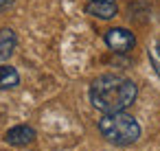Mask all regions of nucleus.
Returning a JSON list of instances; mask_svg holds the SVG:
<instances>
[{"mask_svg":"<svg viewBox=\"0 0 160 151\" xmlns=\"http://www.w3.org/2000/svg\"><path fill=\"white\" fill-rule=\"evenodd\" d=\"M16 46H18V37H16L13 29H9V27L0 29V64H5L13 55Z\"/></svg>","mask_w":160,"mask_h":151,"instance_id":"nucleus-6","label":"nucleus"},{"mask_svg":"<svg viewBox=\"0 0 160 151\" xmlns=\"http://www.w3.org/2000/svg\"><path fill=\"white\" fill-rule=\"evenodd\" d=\"M103 40H105L108 48H110L112 53H118V55H125V53H129V51L136 46L134 33L127 31V29H123V27H114V29L105 31V37H103Z\"/></svg>","mask_w":160,"mask_h":151,"instance_id":"nucleus-3","label":"nucleus"},{"mask_svg":"<svg viewBox=\"0 0 160 151\" xmlns=\"http://www.w3.org/2000/svg\"><path fill=\"white\" fill-rule=\"evenodd\" d=\"M97 2H101V0H97Z\"/></svg>","mask_w":160,"mask_h":151,"instance_id":"nucleus-10","label":"nucleus"},{"mask_svg":"<svg viewBox=\"0 0 160 151\" xmlns=\"http://www.w3.org/2000/svg\"><path fill=\"white\" fill-rule=\"evenodd\" d=\"M156 53H158V57H160V42L156 44Z\"/></svg>","mask_w":160,"mask_h":151,"instance_id":"nucleus-9","label":"nucleus"},{"mask_svg":"<svg viewBox=\"0 0 160 151\" xmlns=\"http://www.w3.org/2000/svg\"><path fill=\"white\" fill-rule=\"evenodd\" d=\"M9 7H13V0H0V13L7 11Z\"/></svg>","mask_w":160,"mask_h":151,"instance_id":"nucleus-8","label":"nucleus"},{"mask_svg":"<svg viewBox=\"0 0 160 151\" xmlns=\"http://www.w3.org/2000/svg\"><path fill=\"white\" fill-rule=\"evenodd\" d=\"M35 138H38V134H35V129L29 127V125H16V127H11V129L5 134V140H7L11 147H27V144H31Z\"/></svg>","mask_w":160,"mask_h":151,"instance_id":"nucleus-4","label":"nucleus"},{"mask_svg":"<svg viewBox=\"0 0 160 151\" xmlns=\"http://www.w3.org/2000/svg\"><path fill=\"white\" fill-rule=\"evenodd\" d=\"M88 96H90L92 107L103 114L123 112L136 101L138 85L132 79L121 77V75H101L90 83Z\"/></svg>","mask_w":160,"mask_h":151,"instance_id":"nucleus-1","label":"nucleus"},{"mask_svg":"<svg viewBox=\"0 0 160 151\" xmlns=\"http://www.w3.org/2000/svg\"><path fill=\"white\" fill-rule=\"evenodd\" d=\"M86 13H90L99 20H112L118 13V7H116V0H101V2L90 0L86 5Z\"/></svg>","mask_w":160,"mask_h":151,"instance_id":"nucleus-5","label":"nucleus"},{"mask_svg":"<svg viewBox=\"0 0 160 151\" xmlns=\"http://www.w3.org/2000/svg\"><path fill=\"white\" fill-rule=\"evenodd\" d=\"M20 85V72L13 66L0 64V90H13Z\"/></svg>","mask_w":160,"mask_h":151,"instance_id":"nucleus-7","label":"nucleus"},{"mask_svg":"<svg viewBox=\"0 0 160 151\" xmlns=\"http://www.w3.org/2000/svg\"><path fill=\"white\" fill-rule=\"evenodd\" d=\"M101 136L110 142V144H116V147H127V144H134L138 138H140V125L134 116L125 114L123 112H110V114H103V118L97 123Z\"/></svg>","mask_w":160,"mask_h":151,"instance_id":"nucleus-2","label":"nucleus"}]
</instances>
